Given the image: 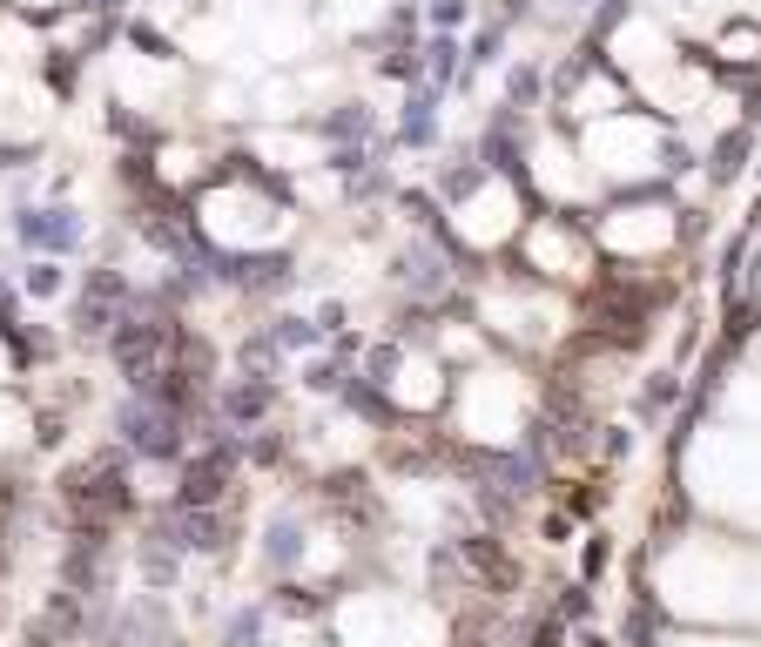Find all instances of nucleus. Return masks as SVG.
<instances>
[{"label":"nucleus","instance_id":"11","mask_svg":"<svg viewBox=\"0 0 761 647\" xmlns=\"http://www.w3.org/2000/svg\"><path fill=\"white\" fill-rule=\"evenodd\" d=\"M418 54H425V74L439 81V89H445V81H452V68H459V48L445 41V34H432L425 48H418Z\"/></svg>","mask_w":761,"mask_h":647},{"label":"nucleus","instance_id":"14","mask_svg":"<svg viewBox=\"0 0 761 647\" xmlns=\"http://www.w3.org/2000/svg\"><path fill=\"white\" fill-rule=\"evenodd\" d=\"M304 384H310V391H344V384H351V371L337 364V358H317V364L304 371Z\"/></svg>","mask_w":761,"mask_h":647},{"label":"nucleus","instance_id":"18","mask_svg":"<svg viewBox=\"0 0 761 647\" xmlns=\"http://www.w3.org/2000/svg\"><path fill=\"white\" fill-rule=\"evenodd\" d=\"M452 21H465V0H432V28H452Z\"/></svg>","mask_w":761,"mask_h":647},{"label":"nucleus","instance_id":"13","mask_svg":"<svg viewBox=\"0 0 761 647\" xmlns=\"http://www.w3.org/2000/svg\"><path fill=\"white\" fill-rule=\"evenodd\" d=\"M28 297H61V264L54 257H41V264H28Z\"/></svg>","mask_w":761,"mask_h":647},{"label":"nucleus","instance_id":"16","mask_svg":"<svg viewBox=\"0 0 761 647\" xmlns=\"http://www.w3.org/2000/svg\"><path fill=\"white\" fill-rule=\"evenodd\" d=\"M673 391H681V384H673V378H654V384L640 391V404H647V412H660V404H673Z\"/></svg>","mask_w":761,"mask_h":647},{"label":"nucleus","instance_id":"2","mask_svg":"<svg viewBox=\"0 0 761 647\" xmlns=\"http://www.w3.org/2000/svg\"><path fill=\"white\" fill-rule=\"evenodd\" d=\"M61 500H68L74 520H115V513H128V500H135V493H128V465H122L115 452L74 465V472L61 479Z\"/></svg>","mask_w":761,"mask_h":647},{"label":"nucleus","instance_id":"12","mask_svg":"<svg viewBox=\"0 0 761 647\" xmlns=\"http://www.w3.org/2000/svg\"><path fill=\"white\" fill-rule=\"evenodd\" d=\"M323 135H337V142H364V135H371V115H364V109H337V115H323Z\"/></svg>","mask_w":761,"mask_h":647},{"label":"nucleus","instance_id":"9","mask_svg":"<svg viewBox=\"0 0 761 647\" xmlns=\"http://www.w3.org/2000/svg\"><path fill=\"white\" fill-rule=\"evenodd\" d=\"M411 148H432L439 142V129H432V95H411V109H404V129H398Z\"/></svg>","mask_w":761,"mask_h":647},{"label":"nucleus","instance_id":"5","mask_svg":"<svg viewBox=\"0 0 761 647\" xmlns=\"http://www.w3.org/2000/svg\"><path fill=\"white\" fill-rule=\"evenodd\" d=\"M270 412H277V378L270 371H249V378L223 384V398H216V419L223 425H257Z\"/></svg>","mask_w":761,"mask_h":647},{"label":"nucleus","instance_id":"17","mask_svg":"<svg viewBox=\"0 0 761 647\" xmlns=\"http://www.w3.org/2000/svg\"><path fill=\"white\" fill-rule=\"evenodd\" d=\"M257 627H264V614H236V620H229V640L249 647V640H257Z\"/></svg>","mask_w":761,"mask_h":647},{"label":"nucleus","instance_id":"10","mask_svg":"<svg viewBox=\"0 0 761 647\" xmlns=\"http://www.w3.org/2000/svg\"><path fill=\"white\" fill-rule=\"evenodd\" d=\"M264 553H270V566H297V553H304V533H297V520H277Z\"/></svg>","mask_w":761,"mask_h":647},{"label":"nucleus","instance_id":"19","mask_svg":"<svg viewBox=\"0 0 761 647\" xmlns=\"http://www.w3.org/2000/svg\"><path fill=\"white\" fill-rule=\"evenodd\" d=\"M533 647H559V620H539L533 627Z\"/></svg>","mask_w":761,"mask_h":647},{"label":"nucleus","instance_id":"15","mask_svg":"<svg viewBox=\"0 0 761 647\" xmlns=\"http://www.w3.org/2000/svg\"><path fill=\"white\" fill-rule=\"evenodd\" d=\"M48 89H74V54H48Z\"/></svg>","mask_w":761,"mask_h":647},{"label":"nucleus","instance_id":"3","mask_svg":"<svg viewBox=\"0 0 761 647\" xmlns=\"http://www.w3.org/2000/svg\"><path fill=\"white\" fill-rule=\"evenodd\" d=\"M122 304H128V277L122 270H95L89 290H81V304H74V331L81 338H109L122 324Z\"/></svg>","mask_w":761,"mask_h":647},{"label":"nucleus","instance_id":"8","mask_svg":"<svg viewBox=\"0 0 761 647\" xmlns=\"http://www.w3.org/2000/svg\"><path fill=\"white\" fill-rule=\"evenodd\" d=\"M270 338H277V351H310V345L323 338V324H317V317H277Z\"/></svg>","mask_w":761,"mask_h":647},{"label":"nucleus","instance_id":"7","mask_svg":"<svg viewBox=\"0 0 761 647\" xmlns=\"http://www.w3.org/2000/svg\"><path fill=\"white\" fill-rule=\"evenodd\" d=\"M142 574H148V587L162 594L168 581H176V546H168L162 533H148V546H142Z\"/></svg>","mask_w":761,"mask_h":647},{"label":"nucleus","instance_id":"6","mask_svg":"<svg viewBox=\"0 0 761 647\" xmlns=\"http://www.w3.org/2000/svg\"><path fill=\"white\" fill-rule=\"evenodd\" d=\"M109 647H183V640H176V627H168V607L162 600H135V607L115 614Z\"/></svg>","mask_w":761,"mask_h":647},{"label":"nucleus","instance_id":"1","mask_svg":"<svg viewBox=\"0 0 761 647\" xmlns=\"http://www.w3.org/2000/svg\"><path fill=\"white\" fill-rule=\"evenodd\" d=\"M115 432H122V445L142 452V459H183L189 412L162 404L155 391H128V398H122V412H115Z\"/></svg>","mask_w":761,"mask_h":647},{"label":"nucleus","instance_id":"4","mask_svg":"<svg viewBox=\"0 0 761 647\" xmlns=\"http://www.w3.org/2000/svg\"><path fill=\"white\" fill-rule=\"evenodd\" d=\"M14 236L28 243V250H41V257H68V250H81V216L74 209H21L14 216Z\"/></svg>","mask_w":761,"mask_h":647},{"label":"nucleus","instance_id":"20","mask_svg":"<svg viewBox=\"0 0 761 647\" xmlns=\"http://www.w3.org/2000/svg\"><path fill=\"white\" fill-rule=\"evenodd\" d=\"M68 8H81V14H109V8H122V0H68Z\"/></svg>","mask_w":761,"mask_h":647}]
</instances>
